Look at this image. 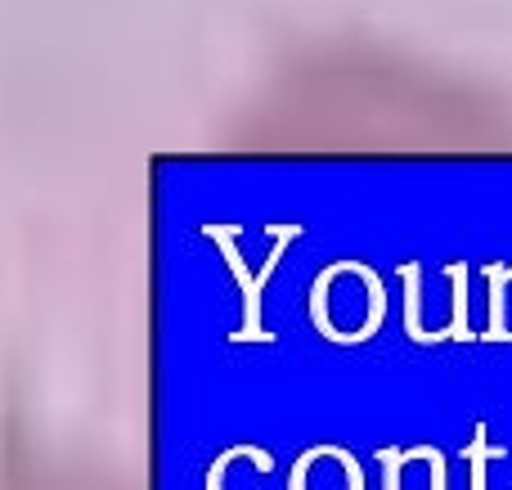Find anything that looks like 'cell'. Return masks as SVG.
I'll use <instances>...</instances> for the list:
<instances>
[{"instance_id":"cell-1","label":"cell","mask_w":512,"mask_h":490,"mask_svg":"<svg viewBox=\"0 0 512 490\" xmlns=\"http://www.w3.org/2000/svg\"><path fill=\"white\" fill-rule=\"evenodd\" d=\"M207 234H212V239L225 248V257H230V270H234V275H239L243 297H248V329H243V338H265V333H261V315H256V311H261V284H265V275H270V270H274V261H279L283 239H292V234H297V225H288V230H279V248L270 252V261H265L261 279H248V270H243L239 252H234V234H230V230H216V225H212V230H207Z\"/></svg>"}]
</instances>
